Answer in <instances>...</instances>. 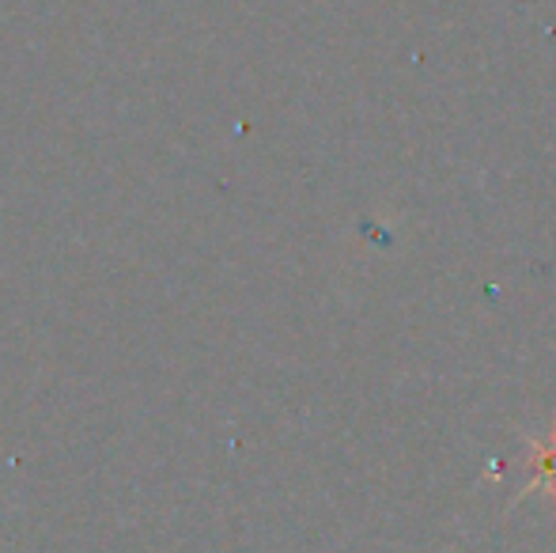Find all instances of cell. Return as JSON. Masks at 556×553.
I'll return each instance as SVG.
<instances>
[{
	"mask_svg": "<svg viewBox=\"0 0 556 553\" xmlns=\"http://www.w3.org/2000/svg\"><path fill=\"white\" fill-rule=\"evenodd\" d=\"M534 458H538V474H534V481H530V489L549 486L556 493V440H553V448H534Z\"/></svg>",
	"mask_w": 556,
	"mask_h": 553,
	"instance_id": "1",
	"label": "cell"
}]
</instances>
